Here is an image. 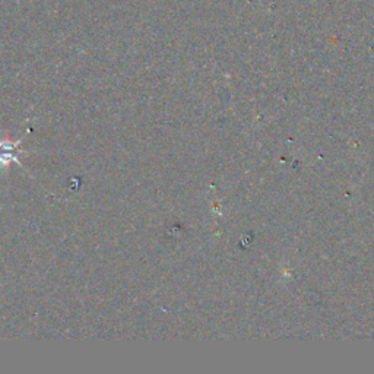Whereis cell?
<instances>
[{
	"instance_id": "6da1fadb",
	"label": "cell",
	"mask_w": 374,
	"mask_h": 374,
	"mask_svg": "<svg viewBox=\"0 0 374 374\" xmlns=\"http://www.w3.org/2000/svg\"><path fill=\"white\" fill-rule=\"evenodd\" d=\"M22 141L23 139L12 143V142L0 139V168H6L12 161L19 164L21 167H23V164H21V161L18 158L22 154H27V153L22 151V149L19 148Z\"/></svg>"
}]
</instances>
